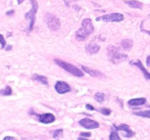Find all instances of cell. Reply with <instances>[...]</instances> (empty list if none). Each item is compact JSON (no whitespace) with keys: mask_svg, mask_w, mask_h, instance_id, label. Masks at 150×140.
<instances>
[{"mask_svg":"<svg viewBox=\"0 0 150 140\" xmlns=\"http://www.w3.org/2000/svg\"><path fill=\"white\" fill-rule=\"evenodd\" d=\"M94 32V26L92 20L89 18L83 19L81 23V27L76 32V37L79 41H83L86 37Z\"/></svg>","mask_w":150,"mask_h":140,"instance_id":"cell-1","label":"cell"},{"mask_svg":"<svg viewBox=\"0 0 150 140\" xmlns=\"http://www.w3.org/2000/svg\"><path fill=\"white\" fill-rule=\"evenodd\" d=\"M108 57L110 61L115 64L125 61L127 58V55L126 54L122 53L118 48L111 45L108 48Z\"/></svg>","mask_w":150,"mask_h":140,"instance_id":"cell-2","label":"cell"},{"mask_svg":"<svg viewBox=\"0 0 150 140\" xmlns=\"http://www.w3.org/2000/svg\"><path fill=\"white\" fill-rule=\"evenodd\" d=\"M54 61H55L57 65L59 66L63 69H64L66 71L73 74L75 77H81L83 76H84V73L83 72V71L80 70L78 67L75 66L73 64H69V63L65 62L64 61H62L60 59H55Z\"/></svg>","mask_w":150,"mask_h":140,"instance_id":"cell-3","label":"cell"},{"mask_svg":"<svg viewBox=\"0 0 150 140\" xmlns=\"http://www.w3.org/2000/svg\"><path fill=\"white\" fill-rule=\"evenodd\" d=\"M29 1H30L31 4H32V9H31L29 13L25 14V18H26V19L29 20V26L26 29V32H32V29H33L35 19H36L37 11H38V4L36 0H29Z\"/></svg>","mask_w":150,"mask_h":140,"instance_id":"cell-4","label":"cell"},{"mask_svg":"<svg viewBox=\"0 0 150 140\" xmlns=\"http://www.w3.org/2000/svg\"><path fill=\"white\" fill-rule=\"evenodd\" d=\"M45 23L51 30L57 31L60 28L59 19L51 13H48L45 18Z\"/></svg>","mask_w":150,"mask_h":140,"instance_id":"cell-5","label":"cell"},{"mask_svg":"<svg viewBox=\"0 0 150 140\" xmlns=\"http://www.w3.org/2000/svg\"><path fill=\"white\" fill-rule=\"evenodd\" d=\"M123 20H124V15L120 13H110L96 18L97 21L102 20L104 22H121Z\"/></svg>","mask_w":150,"mask_h":140,"instance_id":"cell-6","label":"cell"},{"mask_svg":"<svg viewBox=\"0 0 150 140\" xmlns=\"http://www.w3.org/2000/svg\"><path fill=\"white\" fill-rule=\"evenodd\" d=\"M79 124L86 129H95L100 126L98 122L89 118H83L79 121Z\"/></svg>","mask_w":150,"mask_h":140,"instance_id":"cell-7","label":"cell"},{"mask_svg":"<svg viewBox=\"0 0 150 140\" xmlns=\"http://www.w3.org/2000/svg\"><path fill=\"white\" fill-rule=\"evenodd\" d=\"M54 88H55L56 91L59 94H64V93L70 92L71 90L69 85L63 81H57Z\"/></svg>","mask_w":150,"mask_h":140,"instance_id":"cell-8","label":"cell"},{"mask_svg":"<svg viewBox=\"0 0 150 140\" xmlns=\"http://www.w3.org/2000/svg\"><path fill=\"white\" fill-rule=\"evenodd\" d=\"M113 125L115 127V128L117 130V131H124L125 132L124 136L126 137V138H130V137H132L133 136L135 135V133L130 129V126H129L128 125H127V124L125 123L120 124V125H118V126H117L116 125Z\"/></svg>","mask_w":150,"mask_h":140,"instance_id":"cell-9","label":"cell"},{"mask_svg":"<svg viewBox=\"0 0 150 140\" xmlns=\"http://www.w3.org/2000/svg\"><path fill=\"white\" fill-rule=\"evenodd\" d=\"M81 68L85 72L89 74L91 77H99V78H104L105 77V75L103 73H101L100 71H98V70L92 69L89 68V67H86L85 66H81Z\"/></svg>","mask_w":150,"mask_h":140,"instance_id":"cell-10","label":"cell"},{"mask_svg":"<svg viewBox=\"0 0 150 140\" xmlns=\"http://www.w3.org/2000/svg\"><path fill=\"white\" fill-rule=\"evenodd\" d=\"M39 121L42 123L48 124L55 121V116L51 113H45L40 115Z\"/></svg>","mask_w":150,"mask_h":140,"instance_id":"cell-11","label":"cell"},{"mask_svg":"<svg viewBox=\"0 0 150 140\" xmlns=\"http://www.w3.org/2000/svg\"><path fill=\"white\" fill-rule=\"evenodd\" d=\"M100 47L99 45L91 42V43L86 45V52L87 53L91 54V55H93V54L97 53L100 50Z\"/></svg>","mask_w":150,"mask_h":140,"instance_id":"cell-12","label":"cell"},{"mask_svg":"<svg viewBox=\"0 0 150 140\" xmlns=\"http://www.w3.org/2000/svg\"><path fill=\"white\" fill-rule=\"evenodd\" d=\"M130 64H133V65L139 67V68L141 69V71L143 72V74H144V76L145 78H146V80H150V73L148 72V71H146V69L144 68V66H143V64H142V61H141L140 60H138L136 62L131 61V62H130Z\"/></svg>","mask_w":150,"mask_h":140,"instance_id":"cell-13","label":"cell"},{"mask_svg":"<svg viewBox=\"0 0 150 140\" xmlns=\"http://www.w3.org/2000/svg\"><path fill=\"white\" fill-rule=\"evenodd\" d=\"M146 99L145 98H137V99H132L128 101L127 104L130 106H141L146 104Z\"/></svg>","mask_w":150,"mask_h":140,"instance_id":"cell-14","label":"cell"},{"mask_svg":"<svg viewBox=\"0 0 150 140\" xmlns=\"http://www.w3.org/2000/svg\"><path fill=\"white\" fill-rule=\"evenodd\" d=\"M125 3L127 4V6H129L131 8H136V9H141L142 8V4L140 1H137V0H126L125 1Z\"/></svg>","mask_w":150,"mask_h":140,"instance_id":"cell-15","label":"cell"},{"mask_svg":"<svg viewBox=\"0 0 150 140\" xmlns=\"http://www.w3.org/2000/svg\"><path fill=\"white\" fill-rule=\"evenodd\" d=\"M32 79L35 81H38L39 83H42V84L48 86V79H47L46 77L43 75H39L38 74H35L32 75Z\"/></svg>","mask_w":150,"mask_h":140,"instance_id":"cell-16","label":"cell"},{"mask_svg":"<svg viewBox=\"0 0 150 140\" xmlns=\"http://www.w3.org/2000/svg\"><path fill=\"white\" fill-rule=\"evenodd\" d=\"M121 45L122 47V48L125 50H130L132 49L133 46V41L130 40V39H123L121 42Z\"/></svg>","mask_w":150,"mask_h":140,"instance_id":"cell-17","label":"cell"},{"mask_svg":"<svg viewBox=\"0 0 150 140\" xmlns=\"http://www.w3.org/2000/svg\"><path fill=\"white\" fill-rule=\"evenodd\" d=\"M109 139L111 140H116V139H121V138L119 136L118 133H117V130L116 129L115 127L113 125V127L111 128V134H110Z\"/></svg>","mask_w":150,"mask_h":140,"instance_id":"cell-18","label":"cell"},{"mask_svg":"<svg viewBox=\"0 0 150 140\" xmlns=\"http://www.w3.org/2000/svg\"><path fill=\"white\" fill-rule=\"evenodd\" d=\"M133 115H137V116L142 117V118H150V110L146 111H140V112H133Z\"/></svg>","mask_w":150,"mask_h":140,"instance_id":"cell-19","label":"cell"},{"mask_svg":"<svg viewBox=\"0 0 150 140\" xmlns=\"http://www.w3.org/2000/svg\"><path fill=\"white\" fill-rule=\"evenodd\" d=\"M13 93V90H12L10 86H6V88L4 89H1L0 93L2 96H10Z\"/></svg>","mask_w":150,"mask_h":140,"instance_id":"cell-20","label":"cell"},{"mask_svg":"<svg viewBox=\"0 0 150 140\" xmlns=\"http://www.w3.org/2000/svg\"><path fill=\"white\" fill-rule=\"evenodd\" d=\"M95 100L98 102L102 103L104 100H105V94L103 93H97L95 95Z\"/></svg>","mask_w":150,"mask_h":140,"instance_id":"cell-21","label":"cell"},{"mask_svg":"<svg viewBox=\"0 0 150 140\" xmlns=\"http://www.w3.org/2000/svg\"><path fill=\"white\" fill-rule=\"evenodd\" d=\"M99 112L103 114L104 115H109L111 113V110L108 108H100L99 109Z\"/></svg>","mask_w":150,"mask_h":140,"instance_id":"cell-22","label":"cell"},{"mask_svg":"<svg viewBox=\"0 0 150 140\" xmlns=\"http://www.w3.org/2000/svg\"><path fill=\"white\" fill-rule=\"evenodd\" d=\"M63 134V130L62 129H58V130H56L54 131V134H53V137L54 138H58L60 136H62V134Z\"/></svg>","mask_w":150,"mask_h":140,"instance_id":"cell-23","label":"cell"},{"mask_svg":"<svg viewBox=\"0 0 150 140\" xmlns=\"http://www.w3.org/2000/svg\"><path fill=\"white\" fill-rule=\"evenodd\" d=\"M81 136L79 137V139H83V137H90L91 136V133L87 132H82L80 134Z\"/></svg>","mask_w":150,"mask_h":140,"instance_id":"cell-24","label":"cell"},{"mask_svg":"<svg viewBox=\"0 0 150 140\" xmlns=\"http://www.w3.org/2000/svg\"><path fill=\"white\" fill-rule=\"evenodd\" d=\"M0 36H1V49H4V46H5V45H6V42H5V40H4V36H3V35H2V34L0 35Z\"/></svg>","mask_w":150,"mask_h":140,"instance_id":"cell-25","label":"cell"},{"mask_svg":"<svg viewBox=\"0 0 150 140\" xmlns=\"http://www.w3.org/2000/svg\"><path fill=\"white\" fill-rule=\"evenodd\" d=\"M64 2V4H66V5L67 6V7H69V6L70 5V4H71L72 2H73V1H79V0H63Z\"/></svg>","mask_w":150,"mask_h":140,"instance_id":"cell-26","label":"cell"},{"mask_svg":"<svg viewBox=\"0 0 150 140\" xmlns=\"http://www.w3.org/2000/svg\"><path fill=\"white\" fill-rule=\"evenodd\" d=\"M86 108L88 110H95V108L94 106H92L91 104H86Z\"/></svg>","mask_w":150,"mask_h":140,"instance_id":"cell-27","label":"cell"},{"mask_svg":"<svg viewBox=\"0 0 150 140\" xmlns=\"http://www.w3.org/2000/svg\"><path fill=\"white\" fill-rule=\"evenodd\" d=\"M13 13H14V10H9V11H7V13H6V15H13Z\"/></svg>","mask_w":150,"mask_h":140,"instance_id":"cell-28","label":"cell"},{"mask_svg":"<svg viewBox=\"0 0 150 140\" xmlns=\"http://www.w3.org/2000/svg\"><path fill=\"white\" fill-rule=\"evenodd\" d=\"M146 62V64H147L148 66H150V55H149V56L147 57Z\"/></svg>","mask_w":150,"mask_h":140,"instance_id":"cell-29","label":"cell"},{"mask_svg":"<svg viewBox=\"0 0 150 140\" xmlns=\"http://www.w3.org/2000/svg\"><path fill=\"white\" fill-rule=\"evenodd\" d=\"M15 137H12V136H6L4 138V140H7V139H15Z\"/></svg>","mask_w":150,"mask_h":140,"instance_id":"cell-30","label":"cell"},{"mask_svg":"<svg viewBox=\"0 0 150 140\" xmlns=\"http://www.w3.org/2000/svg\"><path fill=\"white\" fill-rule=\"evenodd\" d=\"M11 49H12V46L11 45H9L8 48H6V50H11Z\"/></svg>","mask_w":150,"mask_h":140,"instance_id":"cell-31","label":"cell"},{"mask_svg":"<svg viewBox=\"0 0 150 140\" xmlns=\"http://www.w3.org/2000/svg\"><path fill=\"white\" fill-rule=\"evenodd\" d=\"M17 1H18V4H21L22 2H23V0H17Z\"/></svg>","mask_w":150,"mask_h":140,"instance_id":"cell-32","label":"cell"}]
</instances>
